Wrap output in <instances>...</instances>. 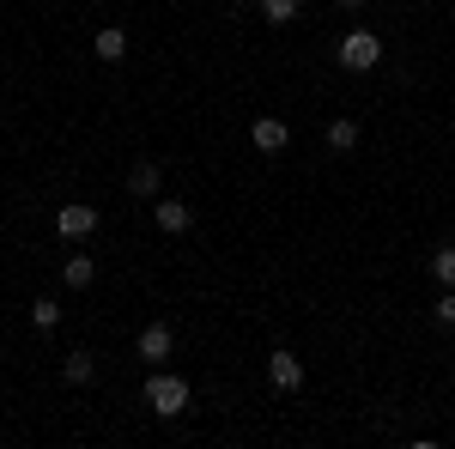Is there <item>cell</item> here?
<instances>
[{"label": "cell", "mask_w": 455, "mask_h": 449, "mask_svg": "<svg viewBox=\"0 0 455 449\" xmlns=\"http://www.w3.org/2000/svg\"><path fill=\"white\" fill-rule=\"evenodd\" d=\"M267 382L291 395V389L304 382V358H298V352H274V358H267Z\"/></svg>", "instance_id": "obj_7"}, {"label": "cell", "mask_w": 455, "mask_h": 449, "mask_svg": "<svg viewBox=\"0 0 455 449\" xmlns=\"http://www.w3.org/2000/svg\"><path fill=\"white\" fill-rule=\"evenodd\" d=\"M261 19L267 25H291L298 19V0H261Z\"/></svg>", "instance_id": "obj_13"}, {"label": "cell", "mask_w": 455, "mask_h": 449, "mask_svg": "<svg viewBox=\"0 0 455 449\" xmlns=\"http://www.w3.org/2000/svg\"><path fill=\"white\" fill-rule=\"evenodd\" d=\"M431 274L443 279V285H455V243H450V249H437V255H431Z\"/></svg>", "instance_id": "obj_15"}, {"label": "cell", "mask_w": 455, "mask_h": 449, "mask_svg": "<svg viewBox=\"0 0 455 449\" xmlns=\"http://www.w3.org/2000/svg\"><path fill=\"white\" fill-rule=\"evenodd\" d=\"M92 49H98V61H122V55H128V31H122V25H104Z\"/></svg>", "instance_id": "obj_11"}, {"label": "cell", "mask_w": 455, "mask_h": 449, "mask_svg": "<svg viewBox=\"0 0 455 449\" xmlns=\"http://www.w3.org/2000/svg\"><path fill=\"white\" fill-rule=\"evenodd\" d=\"M328 146H334V152H352V146H358V122H352V116L328 122Z\"/></svg>", "instance_id": "obj_12"}, {"label": "cell", "mask_w": 455, "mask_h": 449, "mask_svg": "<svg viewBox=\"0 0 455 449\" xmlns=\"http://www.w3.org/2000/svg\"><path fill=\"white\" fill-rule=\"evenodd\" d=\"M31 322L43 328V334H49V328L61 322V304H55V298H36V304H31Z\"/></svg>", "instance_id": "obj_14"}, {"label": "cell", "mask_w": 455, "mask_h": 449, "mask_svg": "<svg viewBox=\"0 0 455 449\" xmlns=\"http://www.w3.org/2000/svg\"><path fill=\"white\" fill-rule=\"evenodd\" d=\"M146 407H152L158 419H176L182 407H188V382L176 377V371H164V365H158V371L146 377Z\"/></svg>", "instance_id": "obj_1"}, {"label": "cell", "mask_w": 455, "mask_h": 449, "mask_svg": "<svg viewBox=\"0 0 455 449\" xmlns=\"http://www.w3.org/2000/svg\"><path fill=\"white\" fill-rule=\"evenodd\" d=\"M249 140H255V152H267V158H274V152L291 146V128H285L280 116H255V122H249Z\"/></svg>", "instance_id": "obj_3"}, {"label": "cell", "mask_w": 455, "mask_h": 449, "mask_svg": "<svg viewBox=\"0 0 455 449\" xmlns=\"http://www.w3.org/2000/svg\"><path fill=\"white\" fill-rule=\"evenodd\" d=\"M377 61H383V36H377V31H347V36H340V68L371 73Z\"/></svg>", "instance_id": "obj_2"}, {"label": "cell", "mask_w": 455, "mask_h": 449, "mask_svg": "<svg viewBox=\"0 0 455 449\" xmlns=\"http://www.w3.org/2000/svg\"><path fill=\"white\" fill-rule=\"evenodd\" d=\"M334 6H364V0H334Z\"/></svg>", "instance_id": "obj_17"}, {"label": "cell", "mask_w": 455, "mask_h": 449, "mask_svg": "<svg viewBox=\"0 0 455 449\" xmlns=\"http://www.w3.org/2000/svg\"><path fill=\"white\" fill-rule=\"evenodd\" d=\"M158 182H164V164H158V158H134L128 188H134V195H158Z\"/></svg>", "instance_id": "obj_8"}, {"label": "cell", "mask_w": 455, "mask_h": 449, "mask_svg": "<svg viewBox=\"0 0 455 449\" xmlns=\"http://www.w3.org/2000/svg\"><path fill=\"white\" fill-rule=\"evenodd\" d=\"M61 377H68V389H85V382L98 377V358H92V352H68V365H61Z\"/></svg>", "instance_id": "obj_10"}, {"label": "cell", "mask_w": 455, "mask_h": 449, "mask_svg": "<svg viewBox=\"0 0 455 449\" xmlns=\"http://www.w3.org/2000/svg\"><path fill=\"white\" fill-rule=\"evenodd\" d=\"M171 346H176V334L164 328V322H146V328H140V358L152 365V371H158V365L171 358Z\"/></svg>", "instance_id": "obj_6"}, {"label": "cell", "mask_w": 455, "mask_h": 449, "mask_svg": "<svg viewBox=\"0 0 455 449\" xmlns=\"http://www.w3.org/2000/svg\"><path fill=\"white\" fill-rule=\"evenodd\" d=\"M437 322H443V328H455V285L443 292V304H437Z\"/></svg>", "instance_id": "obj_16"}, {"label": "cell", "mask_w": 455, "mask_h": 449, "mask_svg": "<svg viewBox=\"0 0 455 449\" xmlns=\"http://www.w3.org/2000/svg\"><path fill=\"white\" fill-rule=\"evenodd\" d=\"M152 219H158V231H164V237H182V231L195 225V212H188V201H171V195H158V207H152Z\"/></svg>", "instance_id": "obj_5"}, {"label": "cell", "mask_w": 455, "mask_h": 449, "mask_svg": "<svg viewBox=\"0 0 455 449\" xmlns=\"http://www.w3.org/2000/svg\"><path fill=\"white\" fill-rule=\"evenodd\" d=\"M55 231H61V237H92V231H98V207H85V201H73V207H61L55 212Z\"/></svg>", "instance_id": "obj_4"}, {"label": "cell", "mask_w": 455, "mask_h": 449, "mask_svg": "<svg viewBox=\"0 0 455 449\" xmlns=\"http://www.w3.org/2000/svg\"><path fill=\"white\" fill-rule=\"evenodd\" d=\"M61 274H68V292H85V285L98 279V255H68Z\"/></svg>", "instance_id": "obj_9"}]
</instances>
